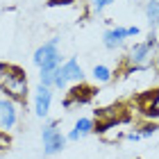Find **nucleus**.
<instances>
[{"instance_id":"aec40b11","label":"nucleus","mask_w":159,"mask_h":159,"mask_svg":"<svg viewBox=\"0 0 159 159\" xmlns=\"http://www.w3.org/2000/svg\"><path fill=\"white\" fill-rule=\"evenodd\" d=\"M157 48H159V37H157Z\"/></svg>"},{"instance_id":"7ed1b4c3","label":"nucleus","mask_w":159,"mask_h":159,"mask_svg":"<svg viewBox=\"0 0 159 159\" xmlns=\"http://www.w3.org/2000/svg\"><path fill=\"white\" fill-rule=\"evenodd\" d=\"M59 43H61L59 37H52L34 50L32 64L39 68V73H55V70H59V66L64 64L61 52H59Z\"/></svg>"},{"instance_id":"9d476101","label":"nucleus","mask_w":159,"mask_h":159,"mask_svg":"<svg viewBox=\"0 0 159 159\" xmlns=\"http://www.w3.org/2000/svg\"><path fill=\"white\" fill-rule=\"evenodd\" d=\"M129 39V34H127V27H109L105 34H102V46L107 50H116V48H123L125 46V41Z\"/></svg>"},{"instance_id":"f3484780","label":"nucleus","mask_w":159,"mask_h":159,"mask_svg":"<svg viewBox=\"0 0 159 159\" xmlns=\"http://www.w3.org/2000/svg\"><path fill=\"white\" fill-rule=\"evenodd\" d=\"M48 7H73L75 0H48Z\"/></svg>"},{"instance_id":"39448f33","label":"nucleus","mask_w":159,"mask_h":159,"mask_svg":"<svg viewBox=\"0 0 159 159\" xmlns=\"http://www.w3.org/2000/svg\"><path fill=\"white\" fill-rule=\"evenodd\" d=\"M18 102H14L9 98H0V132L11 134L20 123V111H18Z\"/></svg>"},{"instance_id":"20e7f679","label":"nucleus","mask_w":159,"mask_h":159,"mask_svg":"<svg viewBox=\"0 0 159 159\" xmlns=\"http://www.w3.org/2000/svg\"><path fill=\"white\" fill-rule=\"evenodd\" d=\"M59 127V120L57 118H50L43 123V127H41V143H43V155L46 157H55V155H59L64 148H66V134L61 132V129H57Z\"/></svg>"},{"instance_id":"2eb2a0df","label":"nucleus","mask_w":159,"mask_h":159,"mask_svg":"<svg viewBox=\"0 0 159 159\" xmlns=\"http://www.w3.org/2000/svg\"><path fill=\"white\" fill-rule=\"evenodd\" d=\"M139 132H141V139H150V136H155L159 132V125L157 123H143L139 127Z\"/></svg>"},{"instance_id":"6e6552de","label":"nucleus","mask_w":159,"mask_h":159,"mask_svg":"<svg viewBox=\"0 0 159 159\" xmlns=\"http://www.w3.org/2000/svg\"><path fill=\"white\" fill-rule=\"evenodd\" d=\"M93 132H96V118L82 116V118H77L73 123V127H70V132L66 134V139H68V143H75V141L84 139V136H89Z\"/></svg>"},{"instance_id":"dca6fc26","label":"nucleus","mask_w":159,"mask_h":159,"mask_svg":"<svg viewBox=\"0 0 159 159\" xmlns=\"http://www.w3.org/2000/svg\"><path fill=\"white\" fill-rule=\"evenodd\" d=\"M9 148H11V136L7 132H0V155H5Z\"/></svg>"},{"instance_id":"f03ea898","label":"nucleus","mask_w":159,"mask_h":159,"mask_svg":"<svg viewBox=\"0 0 159 159\" xmlns=\"http://www.w3.org/2000/svg\"><path fill=\"white\" fill-rule=\"evenodd\" d=\"M155 50H157V37L150 32V37L146 41H139L129 48V52L125 57V73H139V70L152 68Z\"/></svg>"},{"instance_id":"1a4fd4ad","label":"nucleus","mask_w":159,"mask_h":159,"mask_svg":"<svg viewBox=\"0 0 159 159\" xmlns=\"http://www.w3.org/2000/svg\"><path fill=\"white\" fill-rule=\"evenodd\" d=\"M59 73L64 75V80H66L68 84H82L84 82V68L80 66V61L75 57H68V59L61 64Z\"/></svg>"},{"instance_id":"412c9836","label":"nucleus","mask_w":159,"mask_h":159,"mask_svg":"<svg viewBox=\"0 0 159 159\" xmlns=\"http://www.w3.org/2000/svg\"><path fill=\"white\" fill-rule=\"evenodd\" d=\"M0 159H5V155H0Z\"/></svg>"},{"instance_id":"a211bd4d","label":"nucleus","mask_w":159,"mask_h":159,"mask_svg":"<svg viewBox=\"0 0 159 159\" xmlns=\"http://www.w3.org/2000/svg\"><path fill=\"white\" fill-rule=\"evenodd\" d=\"M125 139L127 141H141V132H139V129H129V132H125Z\"/></svg>"},{"instance_id":"4468645a","label":"nucleus","mask_w":159,"mask_h":159,"mask_svg":"<svg viewBox=\"0 0 159 159\" xmlns=\"http://www.w3.org/2000/svg\"><path fill=\"white\" fill-rule=\"evenodd\" d=\"M111 2H116V0H86V5H89V9L93 14H102Z\"/></svg>"},{"instance_id":"ddd939ff","label":"nucleus","mask_w":159,"mask_h":159,"mask_svg":"<svg viewBox=\"0 0 159 159\" xmlns=\"http://www.w3.org/2000/svg\"><path fill=\"white\" fill-rule=\"evenodd\" d=\"M146 18H148V25H150V32L159 27V0H150L146 2Z\"/></svg>"},{"instance_id":"423d86ee","label":"nucleus","mask_w":159,"mask_h":159,"mask_svg":"<svg viewBox=\"0 0 159 159\" xmlns=\"http://www.w3.org/2000/svg\"><path fill=\"white\" fill-rule=\"evenodd\" d=\"M91 98H93V89L82 82V84H75V86H70V89H68V93L61 100V107H64V109H73V107L91 102Z\"/></svg>"},{"instance_id":"9b49d317","label":"nucleus","mask_w":159,"mask_h":159,"mask_svg":"<svg viewBox=\"0 0 159 159\" xmlns=\"http://www.w3.org/2000/svg\"><path fill=\"white\" fill-rule=\"evenodd\" d=\"M141 109H143V116L148 118V123H155L159 120V89L150 91L148 96H143L141 100Z\"/></svg>"},{"instance_id":"f257e3e1","label":"nucleus","mask_w":159,"mask_h":159,"mask_svg":"<svg viewBox=\"0 0 159 159\" xmlns=\"http://www.w3.org/2000/svg\"><path fill=\"white\" fill-rule=\"evenodd\" d=\"M0 91L5 98L23 105L27 100V91H30L27 73L16 64H0Z\"/></svg>"},{"instance_id":"6ab92c4d","label":"nucleus","mask_w":159,"mask_h":159,"mask_svg":"<svg viewBox=\"0 0 159 159\" xmlns=\"http://www.w3.org/2000/svg\"><path fill=\"white\" fill-rule=\"evenodd\" d=\"M152 64H155V68H157V70H159V52H157V55H155V59H152Z\"/></svg>"},{"instance_id":"0eeeda50","label":"nucleus","mask_w":159,"mask_h":159,"mask_svg":"<svg viewBox=\"0 0 159 159\" xmlns=\"http://www.w3.org/2000/svg\"><path fill=\"white\" fill-rule=\"evenodd\" d=\"M50 107H52V89H48V86L39 84L37 89H34V96H32L34 116H37V118H48Z\"/></svg>"},{"instance_id":"f8f14e48","label":"nucleus","mask_w":159,"mask_h":159,"mask_svg":"<svg viewBox=\"0 0 159 159\" xmlns=\"http://www.w3.org/2000/svg\"><path fill=\"white\" fill-rule=\"evenodd\" d=\"M91 77L96 84H109L114 80V70L107 66V64H96V66L91 68Z\"/></svg>"}]
</instances>
